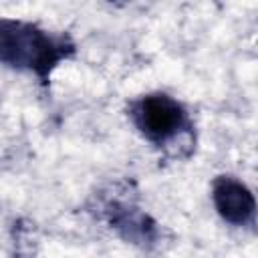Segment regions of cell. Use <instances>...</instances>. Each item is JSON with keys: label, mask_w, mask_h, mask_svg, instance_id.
<instances>
[{"label": "cell", "mask_w": 258, "mask_h": 258, "mask_svg": "<svg viewBox=\"0 0 258 258\" xmlns=\"http://www.w3.org/2000/svg\"><path fill=\"white\" fill-rule=\"evenodd\" d=\"M109 226L127 242L151 246L159 238V224L141 208L127 202H109L105 206Z\"/></svg>", "instance_id": "277c9868"}, {"label": "cell", "mask_w": 258, "mask_h": 258, "mask_svg": "<svg viewBox=\"0 0 258 258\" xmlns=\"http://www.w3.org/2000/svg\"><path fill=\"white\" fill-rule=\"evenodd\" d=\"M212 204L218 216L230 226H252L256 200L252 189L234 175H218L212 181Z\"/></svg>", "instance_id": "3957f363"}, {"label": "cell", "mask_w": 258, "mask_h": 258, "mask_svg": "<svg viewBox=\"0 0 258 258\" xmlns=\"http://www.w3.org/2000/svg\"><path fill=\"white\" fill-rule=\"evenodd\" d=\"M127 115L137 133L155 147L171 149L175 143L185 141L194 145V123L185 105L163 91L139 95L129 101Z\"/></svg>", "instance_id": "7a4b0ae2"}, {"label": "cell", "mask_w": 258, "mask_h": 258, "mask_svg": "<svg viewBox=\"0 0 258 258\" xmlns=\"http://www.w3.org/2000/svg\"><path fill=\"white\" fill-rule=\"evenodd\" d=\"M75 52L77 44L64 32H52L30 20L0 18V62L8 69L34 75L42 85Z\"/></svg>", "instance_id": "6da1fadb"}]
</instances>
